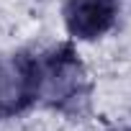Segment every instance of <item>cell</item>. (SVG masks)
Listing matches in <instances>:
<instances>
[{"label":"cell","instance_id":"1","mask_svg":"<svg viewBox=\"0 0 131 131\" xmlns=\"http://www.w3.org/2000/svg\"><path fill=\"white\" fill-rule=\"evenodd\" d=\"M88 100V72L72 46L36 51V105L77 111Z\"/></svg>","mask_w":131,"mask_h":131},{"label":"cell","instance_id":"2","mask_svg":"<svg viewBox=\"0 0 131 131\" xmlns=\"http://www.w3.org/2000/svg\"><path fill=\"white\" fill-rule=\"evenodd\" d=\"M36 105V54L18 51L0 59V116H16Z\"/></svg>","mask_w":131,"mask_h":131},{"label":"cell","instance_id":"3","mask_svg":"<svg viewBox=\"0 0 131 131\" xmlns=\"http://www.w3.org/2000/svg\"><path fill=\"white\" fill-rule=\"evenodd\" d=\"M121 0H64L62 23L75 41H98L118 26Z\"/></svg>","mask_w":131,"mask_h":131},{"label":"cell","instance_id":"4","mask_svg":"<svg viewBox=\"0 0 131 131\" xmlns=\"http://www.w3.org/2000/svg\"><path fill=\"white\" fill-rule=\"evenodd\" d=\"M108 131H131V126H121V128H108Z\"/></svg>","mask_w":131,"mask_h":131}]
</instances>
